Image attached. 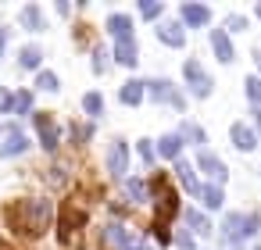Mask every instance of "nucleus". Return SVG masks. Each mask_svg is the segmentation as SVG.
Masks as SVG:
<instances>
[{
	"label": "nucleus",
	"mask_w": 261,
	"mask_h": 250,
	"mask_svg": "<svg viewBox=\"0 0 261 250\" xmlns=\"http://www.w3.org/2000/svg\"><path fill=\"white\" fill-rule=\"evenodd\" d=\"M47 218H50L47 200H22V204H11V211H8V221L22 236H40L47 229Z\"/></svg>",
	"instance_id": "f257e3e1"
},
{
	"label": "nucleus",
	"mask_w": 261,
	"mask_h": 250,
	"mask_svg": "<svg viewBox=\"0 0 261 250\" xmlns=\"http://www.w3.org/2000/svg\"><path fill=\"white\" fill-rule=\"evenodd\" d=\"M154 189H158V214H154V229H158V236H161V239H168L165 225L175 218V211H179V197L168 189V182H165V179H158V182H154Z\"/></svg>",
	"instance_id": "f03ea898"
},
{
	"label": "nucleus",
	"mask_w": 261,
	"mask_h": 250,
	"mask_svg": "<svg viewBox=\"0 0 261 250\" xmlns=\"http://www.w3.org/2000/svg\"><path fill=\"white\" fill-rule=\"evenodd\" d=\"M257 225H261V221H257V214H236V211L222 221L225 239H232V243H236V239H243V236H250V232H257Z\"/></svg>",
	"instance_id": "7ed1b4c3"
},
{
	"label": "nucleus",
	"mask_w": 261,
	"mask_h": 250,
	"mask_svg": "<svg viewBox=\"0 0 261 250\" xmlns=\"http://www.w3.org/2000/svg\"><path fill=\"white\" fill-rule=\"evenodd\" d=\"M186 79H190V90L197 93V97H207L211 93V79H207V72H200V65L197 61H186Z\"/></svg>",
	"instance_id": "20e7f679"
},
{
	"label": "nucleus",
	"mask_w": 261,
	"mask_h": 250,
	"mask_svg": "<svg viewBox=\"0 0 261 250\" xmlns=\"http://www.w3.org/2000/svg\"><path fill=\"white\" fill-rule=\"evenodd\" d=\"M108 168H111L115 179H122V175L129 172V150H125L122 140H115V147H111V154H108Z\"/></svg>",
	"instance_id": "39448f33"
},
{
	"label": "nucleus",
	"mask_w": 261,
	"mask_h": 250,
	"mask_svg": "<svg viewBox=\"0 0 261 250\" xmlns=\"http://www.w3.org/2000/svg\"><path fill=\"white\" fill-rule=\"evenodd\" d=\"M29 143H25V136L18 132V129H4V143H0V154L4 157H15V154H22Z\"/></svg>",
	"instance_id": "423d86ee"
},
{
	"label": "nucleus",
	"mask_w": 261,
	"mask_h": 250,
	"mask_svg": "<svg viewBox=\"0 0 261 250\" xmlns=\"http://www.w3.org/2000/svg\"><path fill=\"white\" fill-rule=\"evenodd\" d=\"M108 33L115 36V43H125V40H133V22L125 15H111L108 18Z\"/></svg>",
	"instance_id": "0eeeda50"
},
{
	"label": "nucleus",
	"mask_w": 261,
	"mask_h": 250,
	"mask_svg": "<svg viewBox=\"0 0 261 250\" xmlns=\"http://www.w3.org/2000/svg\"><path fill=\"white\" fill-rule=\"evenodd\" d=\"M33 122H36V132H40L43 147H47V150H54V147H58V125H54L47 115H36Z\"/></svg>",
	"instance_id": "6e6552de"
},
{
	"label": "nucleus",
	"mask_w": 261,
	"mask_h": 250,
	"mask_svg": "<svg viewBox=\"0 0 261 250\" xmlns=\"http://www.w3.org/2000/svg\"><path fill=\"white\" fill-rule=\"evenodd\" d=\"M150 97H154V100H161V104H172V107H179V111H182V97H179L168 82H150Z\"/></svg>",
	"instance_id": "1a4fd4ad"
},
{
	"label": "nucleus",
	"mask_w": 261,
	"mask_h": 250,
	"mask_svg": "<svg viewBox=\"0 0 261 250\" xmlns=\"http://www.w3.org/2000/svg\"><path fill=\"white\" fill-rule=\"evenodd\" d=\"M229 132H232V143H236L240 150H254V147H257V136H254V129H250V125L236 122V125H232Z\"/></svg>",
	"instance_id": "9d476101"
},
{
	"label": "nucleus",
	"mask_w": 261,
	"mask_h": 250,
	"mask_svg": "<svg viewBox=\"0 0 261 250\" xmlns=\"http://www.w3.org/2000/svg\"><path fill=\"white\" fill-rule=\"evenodd\" d=\"M197 164H200V172H207V175L215 179V186H218V182L229 175V172H225V164H222L215 154H200V161H197Z\"/></svg>",
	"instance_id": "9b49d317"
},
{
	"label": "nucleus",
	"mask_w": 261,
	"mask_h": 250,
	"mask_svg": "<svg viewBox=\"0 0 261 250\" xmlns=\"http://www.w3.org/2000/svg\"><path fill=\"white\" fill-rule=\"evenodd\" d=\"M182 22H186V25H207V22H211V11H207L204 4H186V8H182Z\"/></svg>",
	"instance_id": "f8f14e48"
},
{
	"label": "nucleus",
	"mask_w": 261,
	"mask_h": 250,
	"mask_svg": "<svg viewBox=\"0 0 261 250\" xmlns=\"http://www.w3.org/2000/svg\"><path fill=\"white\" fill-rule=\"evenodd\" d=\"M211 47H215V58H218V61H225V65L232 61V43H229V36H225L222 29L211 33Z\"/></svg>",
	"instance_id": "ddd939ff"
},
{
	"label": "nucleus",
	"mask_w": 261,
	"mask_h": 250,
	"mask_svg": "<svg viewBox=\"0 0 261 250\" xmlns=\"http://www.w3.org/2000/svg\"><path fill=\"white\" fill-rule=\"evenodd\" d=\"M158 36H161V43H172V47H182V40H186V33H182L179 22H165L158 29Z\"/></svg>",
	"instance_id": "4468645a"
},
{
	"label": "nucleus",
	"mask_w": 261,
	"mask_h": 250,
	"mask_svg": "<svg viewBox=\"0 0 261 250\" xmlns=\"http://www.w3.org/2000/svg\"><path fill=\"white\" fill-rule=\"evenodd\" d=\"M179 150H182V136L179 132H168V136L158 140V154L161 157H179Z\"/></svg>",
	"instance_id": "2eb2a0df"
},
{
	"label": "nucleus",
	"mask_w": 261,
	"mask_h": 250,
	"mask_svg": "<svg viewBox=\"0 0 261 250\" xmlns=\"http://www.w3.org/2000/svg\"><path fill=\"white\" fill-rule=\"evenodd\" d=\"M115 61H118V65H125V68H133V65H136V43H133V40L115 43Z\"/></svg>",
	"instance_id": "dca6fc26"
},
{
	"label": "nucleus",
	"mask_w": 261,
	"mask_h": 250,
	"mask_svg": "<svg viewBox=\"0 0 261 250\" xmlns=\"http://www.w3.org/2000/svg\"><path fill=\"white\" fill-rule=\"evenodd\" d=\"M140 100H143V82H140V79L125 82V86H122V104L133 107V104H140Z\"/></svg>",
	"instance_id": "f3484780"
},
{
	"label": "nucleus",
	"mask_w": 261,
	"mask_h": 250,
	"mask_svg": "<svg viewBox=\"0 0 261 250\" xmlns=\"http://www.w3.org/2000/svg\"><path fill=\"white\" fill-rule=\"evenodd\" d=\"M175 175H179V182H182L190 193H200V182L193 179V168H190L186 161H179V164H175Z\"/></svg>",
	"instance_id": "a211bd4d"
},
{
	"label": "nucleus",
	"mask_w": 261,
	"mask_h": 250,
	"mask_svg": "<svg viewBox=\"0 0 261 250\" xmlns=\"http://www.w3.org/2000/svg\"><path fill=\"white\" fill-rule=\"evenodd\" d=\"M197 197L204 200V207H222V200H225V197H222V186H215V182H211V186H200Z\"/></svg>",
	"instance_id": "6ab92c4d"
},
{
	"label": "nucleus",
	"mask_w": 261,
	"mask_h": 250,
	"mask_svg": "<svg viewBox=\"0 0 261 250\" xmlns=\"http://www.w3.org/2000/svg\"><path fill=\"white\" fill-rule=\"evenodd\" d=\"M186 221H190V229H193V232H200V236H207V232H211V221H207L200 211H186Z\"/></svg>",
	"instance_id": "aec40b11"
},
{
	"label": "nucleus",
	"mask_w": 261,
	"mask_h": 250,
	"mask_svg": "<svg viewBox=\"0 0 261 250\" xmlns=\"http://www.w3.org/2000/svg\"><path fill=\"white\" fill-rule=\"evenodd\" d=\"M40 58H43L40 47H25V50L18 54V65H22V68H40Z\"/></svg>",
	"instance_id": "412c9836"
},
{
	"label": "nucleus",
	"mask_w": 261,
	"mask_h": 250,
	"mask_svg": "<svg viewBox=\"0 0 261 250\" xmlns=\"http://www.w3.org/2000/svg\"><path fill=\"white\" fill-rule=\"evenodd\" d=\"M22 25H25V29H40V25H43V18H40V8H36V4L22 11Z\"/></svg>",
	"instance_id": "4be33fe9"
},
{
	"label": "nucleus",
	"mask_w": 261,
	"mask_h": 250,
	"mask_svg": "<svg viewBox=\"0 0 261 250\" xmlns=\"http://www.w3.org/2000/svg\"><path fill=\"white\" fill-rule=\"evenodd\" d=\"M125 193H129V200H136V204L147 200V186H143L140 179H129V182H125Z\"/></svg>",
	"instance_id": "5701e85b"
},
{
	"label": "nucleus",
	"mask_w": 261,
	"mask_h": 250,
	"mask_svg": "<svg viewBox=\"0 0 261 250\" xmlns=\"http://www.w3.org/2000/svg\"><path fill=\"white\" fill-rule=\"evenodd\" d=\"M33 111V93H15V111L11 115H29Z\"/></svg>",
	"instance_id": "b1692460"
},
{
	"label": "nucleus",
	"mask_w": 261,
	"mask_h": 250,
	"mask_svg": "<svg viewBox=\"0 0 261 250\" xmlns=\"http://www.w3.org/2000/svg\"><path fill=\"white\" fill-rule=\"evenodd\" d=\"M83 107H86L90 115H100V111H104V97H100V93H86V97H83Z\"/></svg>",
	"instance_id": "393cba45"
},
{
	"label": "nucleus",
	"mask_w": 261,
	"mask_h": 250,
	"mask_svg": "<svg viewBox=\"0 0 261 250\" xmlns=\"http://www.w3.org/2000/svg\"><path fill=\"white\" fill-rule=\"evenodd\" d=\"M104 236H108V243H115V246L122 250V243H125V229H122V225H108Z\"/></svg>",
	"instance_id": "a878e982"
},
{
	"label": "nucleus",
	"mask_w": 261,
	"mask_h": 250,
	"mask_svg": "<svg viewBox=\"0 0 261 250\" xmlns=\"http://www.w3.org/2000/svg\"><path fill=\"white\" fill-rule=\"evenodd\" d=\"M36 86L50 93V90H58V75H54V72H40V79H36Z\"/></svg>",
	"instance_id": "bb28decb"
},
{
	"label": "nucleus",
	"mask_w": 261,
	"mask_h": 250,
	"mask_svg": "<svg viewBox=\"0 0 261 250\" xmlns=\"http://www.w3.org/2000/svg\"><path fill=\"white\" fill-rule=\"evenodd\" d=\"M147 243H143V236H136V232H125V243H122V250H143Z\"/></svg>",
	"instance_id": "cd10ccee"
},
{
	"label": "nucleus",
	"mask_w": 261,
	"mask_h": 250,
	"mask_svg": "<svg viewBox=\"0 0 261 250\" xmlns=\"http://www.w3.org/2000/svg\"><path fill=\"white\" fill-rule=\"evenodd\" d=\"M11 111H15V93L0 90V115H11Z\"/></svg>",
	"instance_id": "c85d7f7f"
},
{
	"label": "nucleus",
	"mask_w": 261,
	"mask_h": 250,
	"mask_svg": "<svg viewBox=\"0 0 261 250\" xmlns=\"http://www.w3.org/2000/svg\"><path fill=\"white\" fill-rule=\"evenodd\" d=\"M140 15H143V18H158V15H161V4H154V0H147V4H143V0H140Z\"/></svg>",
	"instance_id": "c756f323"
},
{
	"label": "nucleus",
	"mask_w": 261,
	"mask_h": 250,
	"mask_svg": "<svg viewBox=\"0 0 261 250\" xmlns=\"http://www.w3.org/2000/svg\"><path fill=\"white\" fill-rule=\"evenodd\" d=\"M247 97H250V100H261V79H257V75L247 79Z\"/></svg>",
	"instance_id": "7c9ffc66"
},
{
	"label": "nucleus",
	"mask_w": 261,
	"mask_h": 250,
	"mask_svg": "<svg viewBox=\"0 0 261 250\" xmlns=\"http://www.w3.org/2000/svg\"><path fill=\"white\" fill-rule=\"evenodd\" d=\"M140 157H143V164H150V161H154V150H150V143H147V140L140 143Z\"/></svg>",
	"instance_id": "2f4dec72"
},
{
	"label": "nucleus",
	"mask_w": 261,
	"mask_h": 250,
	"mask_svg": "<svg viewBox=\"0 0 261 250\" xmlns=\"http://www.w3.org/2000/svg\"><path fill=\"white\" fill-rule=\"evenodd\" d=\"M243 25H247V22H243L240 15H229V18H225V29H243Z\"/></svg>",
	"instance_id": "473e14b6"
},
{
	"label": "nucleus",
	"mask_w": 261,
	"mask_h": 250,
	"mask_svg": "<svg viewBox=\"0 0 261 250\" xmlns=\"http://www.w3.org/2000/svg\"><path fill=\"white\" fill-rule=\"evenodd\" d=\"M186 136H193L197 143H204V129H197V125H186Z\"/></svg>",
	"instance_id": "72a5a7b5"
},
{
	"label": "nucleus",
	"mask_w": 261,
	"mask_h": 250,
	"mask_svg": "<svg viewBox=\"0 0 261 250\" xmlns=\"http://www.w3.org/2000/svg\"><path fill=\"white\" fill-rule=\"evenodd\" d=\"M4 47H8V33L0 29V54H4Z\"/></svg>",
	"instance_id": "f704fd0d"
},
{
	"label": "nucleus",
	"mask_w": 261,
	"mask_h": 250,
	"mask_svg": "<svg viewBox=\"0 0 261 250\" xmlns=\"http://www.w3.org/2000/svg\"><path fill=\"white\" fill-rule=\"evenodd\" d=\"M257 68H261V54H257Z\"/></svg>",
	"instance_id": "c9c22d12"
},
{
	"label": "nucleus",
	"mask_w": 261,
	"mask_h": 250,
	"mask_svg": "<svg viewBox=\"0 0 261 250\" xmlns=\"http://www.w3.org/2000/svg\"><path fill=\"white\" fill-rule=\"evenodd\" d=\"M257 18H261V4H257Z\"/></svg>",
	"instance_id": "e433bc0d"
},
{
	"label": "nucleus",
	"mask_w": 261,
	"mask_h": 250,
	"mask_svg": "<svg viewBox=\"0 0 261 250\" xmlns=\"http://www.w3.org/2000/svg\"><path fill=\"white\" fill-rule=\"evenodd\" d=\"M0 136H4V129H0Z\"/></svg>",
	"instance_id": "4c0bfd02"
}]
</instances>
